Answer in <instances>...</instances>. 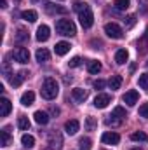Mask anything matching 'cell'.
Returning <instances> with one entry per match:
<instances>
[{
	"instance_id": "obj_34",
	"label": "cell",
	"mask_w": 148,
	"mask_h": 150,
	"mask_svg": "<svg viewBox=\"0 0 148 150\" xmlns=\"http://www.w3.org/2000/svg\"><path fill=\"white\" fill-rule=\"evenodd\" d=\"M138 84H140V87H141V89H148V74L140 75V80H138Z\"/></svg>"
},
{
	"instance_id": "obj_35",
	"label": "cell",
	"mask_w": 148,
	"mask_h": 150,
	"mask_svg": "<svg viewBox=\"0 0 148 150\" xmlns=\"http://www.w3.org/2000/svg\"><path fill=\"white\" fill-rule=\"evenodd\" d=\"M80 63H82V59H80L78 56H75V58H72V59L68 61V65H70V68H77V67H80Z\"/></svg>"
},
{
	"instance_id": "obj_41",
	"label": "cell",
	"mask_w": 148,
	"mask_h": 150,
	"mask_svg": "<svg viewBox=\"0 0 148 150\" xmlns=\"http://www.w3.org/2000/svg\"><path fill=\"white\" fill-rule=\"evenodd\" d=\"M0 5H2V9H7V2H5V0H2Z\"/></svg>"
},
{
	"instance_id": "obj_21",
	"label": "cell",
	"mask_w": 148,
	"mask_h": 150,
	"mask_svg": "<svg viewBox=\"0 0 148 150\" xmlns=\"http://www.w3.org/2000/svg\"><path fill=\"white\" fill-rule=\"evenodd\" d=\"M131 140L132 142H141V143H148V134L143 131H136L131 134Z\"/></svg>"
},
{
	"instance_id": "obj_26",
	"label": "cell",
	"mask_w": 148,
	"mask_h": 150,
	"mask_svg": "<svg viewBox=\"0 0 148 150\" xmlns=\"http://www.w3.org/2000/svg\"><path fill=\"white\" fill-rule=\"evenodd\" d=\"M113 5H115L117 11H127L129 5H131V0H115Z\"/></svg>"
},
{
	"instance_id": "obj_18",
	"label": "cell",
	"mask_w": 148,
	"mask_h": 150,
	"mask_svg": "<svg viewBox=\"0 0 148 150\" xmlns=\"http://www.w3.org/2000/svg\"><path fill=\"white\" fill-rule=\"evenodd\" d=\"M21 18H23L25 21H28V23H35L38 16L33 9H28V11H23V12H21Z\"/></svg>"
},
{
	"instance_id": "obj_39",
	"label": "cell",
	"mask_w": 148,
	"mask_h": 150,
	"mask_svg": "<svg viewBox=\"0 0 148 150\" xmlns=\"http://www.w3.org/2000/svg\"><path fill=\"white\" fill-rule=\"evenodd\" d=\"M94 87H96V89H103V87H105V80H101V79L94 80Z\"/></svg>"
},
{
	"instance_id": "obj_31",
	"label": "cell",
	"mask_w": 148,
	"mask_h": 150,
	"mask_svg": "<svg viewBox=\"0 0 148 150\" xmlns=\"http://www.w3.org/2000/svg\"><path fill=\"white\" fill-rule=\"evenodd\" d=\"M0 138H2V147H9L11 145V136H9V133L4 129V131H0Z\"/></svg>"
},
{
	"instance_id": "obj_2",
	"label": "cell",
	"mask_w": 148,
	"mask_h": 150,
	"mask_svg": "<svg viewBox=\"0 0 148 150\" xmlns=\"http://www.w3.org/2000/svg\"><path fill=\"white\" fill-rule=\"evenodd\" d=\"M56 32L63 37H73L77 33V26L73 25V21L70 19H59L56 23Z\"/></svg>"
},
{
	"instance_id": "obj_7",
	"label": "cell",
	"mask_w": 148,
	"mask_h": 150,
	"mask_svg": "<svg viewBox=\"0 0 148 150\" xmlns=\"http://www.w3.org/2000/svg\"><path fill=\"white\" fill-rule=\"evenodd\" d=\"M110 101H111L110 94H105V93H101V94H98V96L94 98V107H96V108H106Z\"/></svg>"
},
{
	"instance_id": "obj_11",
	"label": "cell",
	"mask_w": 148,
	"mask_h": 150,
	"mask_svg": "<svg viewBox=\"0 0 148 150\" xmlns=\"http://www.w3.org/2000/svg\"><path fill=\"white\" fill-rule=\"evenodd\" d=\"M70 49H72L70 42H65V40H61V42H58V44L54 45V52H56L58 56H65Z\"/></svg>"
},
{
	"instance_id": "obj_33",
	"label": "cell",
	"mask_w": 148,
	"mask_h": 150,
	"mask_svg": "<svg viewBox=\"0 0 148 150\" xmlns=\"http://www.w3.org/2000/svg\"><path fill=\"white\" fill-rule=\"evenodd\" d=\"M92 142L89 140V138H80V142H78V145H80V149L82 150H89L92 145H91Z\"/></svg>"
},
{
	"instance_id": "obj_3",
	"label": "cell",
	"mask_w": 148,
	"mask_h": 150,
	"mask_svg": "<svg viewBox=\"0 0 148 150\" xmlns=\"http://www.w3.org/2000/svg\"><path fill=\"white\" fill-rule=\"evenodd\" d=\"M105 33L110 38H115V40H118V38L124 37V30H122L117 23H106V25H105Z\"/></svg>"
},
{
	"instance_id": "obj_40",
	"label": "cell",
	"mask_w": 148,
	"mask_h": 150,
	"mask_svg": "<svg viewBox=\"0 0 148 150\" xmlns=\"http://www.w3.org/2000/svg\"><path fill=\"white\" fill-rule=\"evenodd\" d=\"M51 113H54V115H58V113H59V108H56V107H52V108H51Z\"/></svg>"
},
{
	"instance_id": "obj_15",
	"label": "cell",
	"mask_w": 148,
	"mask_h": 150,
	"mask_svg": "<svg viewBox=\"0 0 148 150\" xmlns=\"http://www.w3.org/2000/svg\"><path fill=\"white\" fill-rule=\"evenodd\" d=\"M127 59H129L127 49H118V51L115 52V63H117V65H124Z\"/></svg>"
},
{
	"instance_id": "obj_6",
	"label": "cell",
	"mask_w": 148,
	"mask_h": 150,
	"mask_svg": "<svg viewBox=\"0 0 148 150\" xmlns=\"http://www.w3.org/2000/svg\"><path fill=\"white\" fill-rule=\"evenodd\" d=\"M138 100H140V94H138V91H134V89L127 91V93L122 96V101H124V103H127L129 107L136 105V103H138Z\"/></svg>"
},
{
	"instance_id": "obj_25",
	"label": "cell",
	"mask_w": 148,
	"mask_h": 150,
	"mask_svg": "<svg viewBox=\"0 0 148 150\" xmlns=\"http://www.w3.org/2000/svg\"><path fill=\"white\" fill-rule=\"evenodd\" d=\"M26 72H19V74L16 75V77H12L11 79V84H12V87H18V86H21V82L26 79Z\"/></svg>"
},
{
	"instance_id": "obj_19",
	"label": "cell",
	"mask_w": 148,
	"mask_h": 150,
	"mask_svg": "<svg viewBox=\"0 0 148 150\" xmlns=\"http://www.w3.org/2000/svg\"><path fill=\"white\" fill-rule=\"evenodd\" d=\"M108 86H110L111 91L120 89V86H122V77H120V75H111L110 80H108Z\"/></svg>"
},
{
	"instance_id": "obj_30",
	"label": "cell",
	"mask_w": 148,
	"mask_h": 150,
	"mask_svg": "<svg viewBox=\"0 0 148 150\" xmlns=\"http://www.w3.org/2000/svg\"><path fill=\"white\" fill-rule=\"evenodd\" d=\"M96 126H98V120H96L94 117H87V119H85V129H87V131H94Z\"/></svg>"
},
{
	"instance_id": "obj_10",
	"label": "cell",
	"mask_w": 148,
	"mask_h": 150,
	"mask_svg": "<svg viewBox=\"0 0 148 150\" xmlns=\"http://www.w3.org/2000/svg\"><path fill=\"white\" fill-rule=\"evenodd\" d=\"M78 129H80V122H78L77 119H72V120H68V122L65 124V131H66V134H70V136L77 134Z\"/></svg>"
},
{
	"instance_id": "obj_17",
	"label": "cell",
	"mask_w": 148,
	"mask_h": 150,
	"mask_svg": "<svg viewBox=\"0 0 148 150\" xmlns=\"http://www.w3.org/2000/svg\"><path fill=\"white\" fill-rule=\"evenodd\" d=\"M35 56H37V61H38V63H47V61L51 59V52H49V51H47L45 47H42V49H38V51H37V54H35Z\"/></svg>"
},
{
	"instance_id": "obj_20",
	"label": "cell",
	"mask_w": 148,
	"mask_h": 150,
	"mask_svg": "<svg viewBox=\"0 0 148 150\" xmlns=\"http://www.w3.org/2000/svg\"><path fill=\"white\" fill-rule=\"evenodd\" d=\"M35 122L37 124H40V126H45L47 122H49V113L47 112H42V110H38V112H35Z\"/></svg>"
},
{
	"instance_id": "obj_16",
	"label": "cell",
	"mask_w": 148,
	"mask_h": 150,
	"mask_svg": "<svg viewBox=\"0 0 148 150\" xmlns=\"http://www.w3.org/2000/svg\"><path fill=\"white\" fill-rule=\"evenodd\" d=\"M33 101H35V93H33V91H26V93L21 96V105H25V107L33 105Z\"/></svg>"
},
{
	"instance_id": "obj_27",
	"label": "cell",
	"mask_w": 148,
	"mask_h": 150,
	"mask_svg": "<svg viewBox=\"0 0 148 150\" xmlns=\"http://www.w3.org/2000/svg\"><path fill=\"white\" fill-rule=\"evenodd\" d=\"M45 11H47L49 14H54V12L65 14V12H66V9H65V7H54L52 4H45Z\"/></svg>"
},
{
	"instance_id": "obj_22",
	"label": "cell",
	"mask_w": 148,
	"mask_h": 150,
	"mask_svg": "<svg viewBox=\"0 0 148 150\" xmlns=\"http://www.w3.org/2000/svg\"><path fill=\"white\" fill-rule=\"evenodd\" d=\"M87 70H89V74H99L101 72V63L91 59V61H87Z\"/></svg>"
},
{
	"instance_id": "obj_38",
	"label": "cell",
	"mask_w": 148,
	"mask_h": 150,
	"mask_svg": "<svg viewBox=\"0 0 148 150\" xmlns=\"http://www.w3.org/2000/svg\"><path fill=\"white\" fill-rule=\"evenodd\" d=\"M110 117H111V115H110ZM120 122H122V120H118V119H115V117H111V119L106 120V124H108V126H118Z\"/></svg>"
},
{
	"instance_id": "obj_29",
	"label": "cell",
	"mask_w": 148,
	"mask_h": 150,
	"mask_svg": "<svg viewBox=\"0 0 148 150\" xmlns=\"http://www.w3.org/2000/svg\"><path fill=\"white\" fill-rule=\"evenodd\" d=\"M111 117H115V119L122 120V119L125 117V110H124L122 107H115V108H113V112H111Z\"/></svg>"
},
{
	"instance_id": "obj_36",
	"label": "cell",
	"mask_w": 148,
	"mask_h": 150,
	"mask_svg": "<svg viewBox=\"0 0 148 150\" xmlns=\"http://www.w3.org/2000/svg\"><path fill=\"white\" fill-rule=\"evenodd\" d=\"M140 117L148 119V103H143V105L140 107Z\"/></svg>"
},
{
	"instance_id": "obj_24",
	"label": "cell",
	"mask_w": 148,
	"mask_h": 150,
	"mask_svg": "<svg viewBox=\"0 0 148 150\" xmlns=\"http://www.w3.org/2000/svg\"><path fill=\"white\" fill-rule=\"evenodd\" d=\"M30 120H28V117H25V115H21L19 119H18V127L21 129V131H28L30 129Z\"/></svg>"
},
{
	"instance_id": "obj_37",
	"label": "cell",
	"mask_w": 148,
	"mask_h": 150,
	"mask_svg": "<svg viewBox=\"0 0 148 150\" xmlns=\"http://www.w3.org/2000/svg\"><path fill=\"white\" fill-rule=\"evenodd\" d=\"M124 23H125V26H127V28H131V26L136 23V16H127V18L124 19Z\"/></svg>"
},
{
	"instance_id": "obj_28",
	"label": "cell",
	"mask_w": 148,
	"mask_h": 150,
	"mask_svg": "<svg viewBox=\"0 0 148 150\" xmlns=\"http://www.w3.org/2000/svg\"><path fill=\"white\" fill-rule=\"evenodd\" d=\"M73 9L77 11V12H78V14H80L82 11L89 9V5H87V4H85L84 0H75V2H73Z\"/></svg>"
},
{
	"instance_id": "obj_23",
	"label": "cell",
	"mask_w": 148,
	"mask_h": 150,
	"mask_svg": "<svg viewBox=\"0 0 148 150\" xmlns=\"http://www.w3.org/2000/svg\"><path fill=\"white\" fill-rule=\"evenodd\" d=\"M21 143H23L25 149H33V147H35V138H33L32 134H23Z\"/></svg>"
},
{
	"instance_id": "obj_12",
	"label": "cell",
	"mask_w": 148,
	"mask_h": 150,
	"mask_svg": "<svg viewBox=\"0 0 148 150\" xmlns=\"http://www.w3.org/2000/svg\"><path fill=\"white\" fill-rule=\"evenodd\" d=\"M51 37V30H49V26L47 25H40L37 30V40L38 42H45V40H49Z\"/></svg>"
},
{
	"instance_id": "obj_14",
	"label": "cell",
	"mask_w": 148,
	"mask_h": 150,
	"mask_svg": "<svg viewBox=\"0 0 148 150\" xmlns=\"http://www.w3.org/2000/svg\"><path fill=\"white\" fill-rule=\"evenodd\" d=\"M12 110V105H11V101L7 100V98H2L0 100V117H7L9 113Z\"/></svg>"
},
{
	"instance_id": "obj_4",
	"label": "cell",
	"mask_w": 148,
	"mask_h": 150,
	"mask_svg": "<svg viewBox=\"0 0 148 150\" xmlns=\"http://www.w3.org/2000/svg\"><path fill=\"white\" fill-rule=\"evenodd\" d=\"M78 21H80L82 28H85V30L92 26V23H94V14H92L91 7H89V9H85V11H82V12L78 14Z\"/></svg>"
},
{
	"instance_id": "obj_9",
	"label": "cell",
	"mask_w": 148,
	"mask_h": 150,
	"mask_svg": "<svg viewBox=\"0 0 148 150\" xmlns=\"http://www.w3.org/2000/svg\"><path fill=\"white\" fill-rule=\"evenodd\" d=\"M72 98H73V101H77V103H84L87 100V91L82 89V87H75L73 91H72Z\"/></svg>"
},
{
	"instance_id": "obj_32",
	"label": "cell",
	"mask_w": 148,
	"mask_h": 150,
	"mask_svg": "<svg viewBox=\"0 0 148 150\" xmlns=\"http://www.w3.org/2000/svg\"><path fill=\"white\" fill-rule=\"evenodd\" d=\"M25 40H28V32L21 28V30L16 33V42H25Z\"/></svg>"
},
{
	"instance_id": "obj_13",
	"label": "cell",
	"mask_w": 148,
	"mask_h": 150,
	"mask_svg": "<svg viewBox=\"0 0 148 150\" xmlns=\"http://www.w3.org/2000/svg\"><path fill=\"white\" fill-rule=\"evenodd\" d=\"M51 150H61V145H63V140H61V134L59 133H52L51 134Z\"/></svg>"
},
{
	"instance_id": "obj_8",
	"label": "cell",
	"mask_w": 148,
	"mask_h": 150,
	"mask_svg": "<svg viewBox=\"0 0 148 150\" xmlns=\"http://www.w3.org/2000/svg\"><path fill=\"white\" fill-rule=\"evenodd\" d=\"M101 142L106 143V145H117V143L120 142V136H118L117 133H113V131H108V133H105V134L101 136Z\"/></svg>"
},
{
	"instance_id": "obj_5",
	"label": "cell",
	"mask_w": 148,
	"mask_h": 150,
	"mask_svg": "<svg viewBox=\"0 0 148 150\" xmlns=\"http://www.w3.org/2000/svg\"><path fill=\"white\" fill-rule=\"evenodd\" d=\"M12 56H14V59H16L18 63H21V65H25V63L30 61V51H28L26 47H16L14 52H12Z\"/></svg>"
},
{
	"instance_id": "obj_43",
	"label": "cell",
	"mask_w": 148,
	"mask_h": 150,
	"mask_svg": "<svg viewBox=\"0 0 148 150\" xmlns=\"http://www.w3.org/2000/svg\"><path fill=\"white\" fill-rule=\"evenodd\" d=\"M147 67H148V61H147Z\"/></svg>"
},
{
	"instance_id": "obj_1",
	"label": "cell",
	"mask_w": 148,
	"mask_h": 150,
	"mask_svg": "<svg viewBox=\"0 0 148 150\" xmlns=\"http://www.w3.org/2000/svg\"><path fill=\"white\" fill-rule=\"evenodd\" d=\"M40 91H42V98H45V100H54V98L59 94V84L56 82V79L47 77V79L44 80Z\"/></svg>"
},
{
	"instance_id": "obj_42",
	"label": "cell",
	"mask_w": 148,
	"mask_h": 150,
	"mask_svg": "<svg viewBox=\"0 0 148 150\" xmlns=\"http://www.w3.org/2000/svg\"><path fill=\"white\" fill-rule=\"evenodd\" d=\"M131 150H141V149H138V147H136V149H131Z\"/></svg>"
}]
</instances>
